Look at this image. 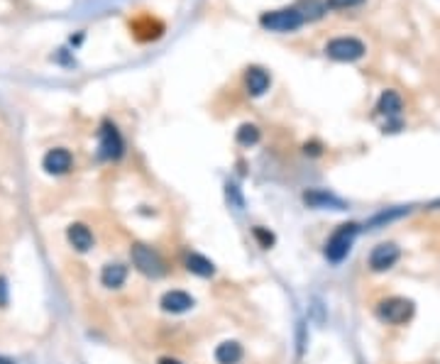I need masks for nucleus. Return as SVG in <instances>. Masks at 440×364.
I'll return each instance as SVG.
<instances>
[{"label":"nucleus","mask_w":440,"mask_h":364,"mask_svg":"<svg viewBox=\"0 0 440 364\" xmlns=\"http://www.w3.org/2000/svg\"><path fill=\"white\" fill-rule=\"evenodd\" d=\"M98 147H100V157L103 159H118L125 149V142H122L120 133H118L116 125L110 122H103L98 130Z\"/></svg>","instance_id":"423d86ee"},{"label":"nucleus","mask_w":440,"mask_h":364,"mask_svg":"<svg viewBox=\"0 0 440 364\" xmlns=\"http://www.w3.org/2000/svg\"><path fill=\"white\" fill-rule=\"evenodd\" d=\"M237 142H240L242 147H252V144L259 142V130L254 125H242L240 130H237Z\"/></svg>","instance_id":"dca6fc26"},{"label":"nucleus","mask_w":440,"mask_h":364,"mask_svg":"<svg viewBox=\"0 0 440 364\" xmlns=\"http://www.w3.org/2000/svg\"><path fill=\"white\" fill-rule=\"evenodd\" d=\"M377 111L382 113V115L386 117H396L399 113L404 111V100L402 95L396 93V91H384V93L380 95V103H377Z\"/></svg>","instance_id":"4468645a"},{"label":"nucleus","mask_w":440,"mask_h":364,"mask_svg":"<svg viewBox=\"0 0 440 364\" xmlns=\"http://www.w3.org/2000/svg\"><path fill=\"white\" fill-rule=\"evenodd\" d=\"M362 3L364 0H328V8H333V10H347V8H358Z\"/></svg>","instance_id":"a211bd4d"},{"label":"nucleus","mask_w":440,"mask_h":364,"mask_svg":"<svg viewBox=\"0 0 440 364\" xmlns=\"http://www.w3.org/2000/svg\"><path fill=\"white\" fill-rule=\"evenodd\" d=\"M162 308H164L166 313H186V310L193 308V296L186 291H179V288L166 291L164 296H162Z\"/></svg>","instance_id":"1a4fd4ad"},{"label":"nucleus","mask_w":440,"mask_h":364,"mask_svg":"<svg viewBox=\"0 0 440 364\" xmlns=\"http://www.w3.org/2000/svg\"><path fill=\"white\" fill-rule=\"evenodd\" d=\"M130 257H132V264H135V269L142 271L144 276H152V279H157V276L164 274V260H162L160 254L154 252L152 247H147V244H132L130 249Z\"/></svg>","instance_id":"20e7f679"},{"label":"nucleus","mask_w":440,"mask_h":364,"mask_svg":"<svg viewBox=\"0 0 440 364\" xmlns=\"http://www.w3.org/2000/svg\"><path fill=\"white\" fill-rule=\"evenodd\" d=\"M8 304V286H6V282L0 279V306H6Z\"/></svg>","instance_id":"aec40b11"},{"label":"nucleus","mask_w":440,"mask_h":364,"mask_svg":"<svg viewBox=\"0 0 440 364\" xmlns=\"http://www.w3.org/2000/svg\"><path fill=\"white\" fill-rule=\"evenodd\" d=\"M245 83H248V91H250L252 95H262V93H267V91H270L272 78H270V73L264 71V69L252 67V69H248V76H245Z\"/></svg>","instance_id":"9b49d317"},{"label":"nucleus","mask_w":440,"mask_h":364,"mask_svg":"<svg viewBox=\"0 0 440 364\" xmlns=\"http://www.w3.org/2000/svg\"><path fill=\"white\" fill-rule=\"evenodd\" d=\"M355 238H358V225H355V223H345V225H340L328 240H325V249H323L325 260L333 262V264L342 262L347 254H350Z\"/></svg>","instance_id":"f257e3e1"},{"label":"nucleus","mask_w":440,"mask_h":364,"mask_svg":"<svg viewBox=\"0 0 440 364\" xmlns=\"http://www.w3.org/2000/svg\"><path fill=\"white\" fill-rule=\"evenodd\" d=\"M306 23V15L296 8H284V10H272L264 12L259 17V25L270 32H294Z\"/></svg>","instance_id":"f03ea898"},{"label":"nucleus","mask_w":440,"mask_h":364,"mask_svg":"<svg viewBox=\"0 0 440 364\" xmlns=\"http://www.w3.org/2000/svg\"><path fill=\"white\" fill-rule=\"evenodd\" d=\"M186 269L191 271V274H198V276H213L215 274V266L210 260H206L204 254H188L186 257Z\"/></svg>","instance_id":"2eb2a0df"},{"label":"nucleus","mask_w":440,"mask_h":364,"mask_svg":"<svg viewBox=\"0 0 440 364\" xmlns=\"http://www.w3.org/2000/svg\"><path fill=\"white\" fill-rule=\"evenodd\" d=\"M377 313H380V318L384 320V323H389V326H404V323H408V320L413 318V301L402 296L384 298L380 304V308H377Z\"/></svg>","instance_id":"7ed1b4c3"},{"label":"nucleus","mask_w":440,"mask_h":364,"mask_svg":"<svg viewBox=\"0 0 440 364\" xmlns=\"http://www.w3.org/2000/svg\"><path fill=\"white\" fill-rule=\"evenodd\" d=\"M42 166H44V171H47V174L61 177V174H66V171H72L74 157H72V152H69V149H64V147L50 149V152L44 155Z\"/></svg>","instance_id":"6e6552de"},{"label":"nucleus","mask_w":440,"mask_h":364,"mask_svg":"<svg viewBox=\"0 0 440 364\" xmlns=\"http://www.w3.org/2000/svg\"><path fill=\"white\" fill-rule=\"evenodd\" d=\"M160 364H182V362H179V359H171V357H162Z\"/></svg>","instance_id":"412c9836"},{"label":"nucleus","mask_w":440,"mask_h":364,"mask_svg":"<svg viewBox=\"0 0 440 364\" xmlns=\"http://www.w3.org/2000/svg\"><path fill=\"white\" fill-rule=\"evenodd\" d=\"M242 359V345L235 340L220 342L215 348V362L218 364H237Z\"/></svg>","instance_id":"ddd939ff"},{"label":"nucleus","mask_w":440,"mask_h":364,"mask_svg":"<svg viewBox=\"0 0 440 364\" xmlns=\"http://www.w3.org/2000/svg\"><path fill=\"white\" fill-rule=\"evenodd\" d=\"M399 257H402V249L396 247L394 242H382L369 252V269L389 271L399 262Z\"/></svg>","instance_id":"0eeeda50"},{"label":"nucleus","mask_w":440,"mask_h":364,"mask_svg":"<svg viewBox=\"0 0 440 364\" xmlns=\"http://www.w3.org/2000/svg\"><path fill=\"white\" fill-rule=\"evenodd\" d=\"M303 198H306V203H311V205H323V203L340 205V201L333 198V196H328V194H306Z\"/></svg>","instance_id":"f3484780"},{"label":"nucleus","mask_w":440,"mask_h":364,"mask_svg":"<svg viewBox=\"0 0 440 364\" xmlns=\"http://www.w3.org/2000/svg\"><path fill=\"white\" fill-rule=\"evenodd\" d=\"M127 279V266H122L120 262H113V264H105L100 271V282L105 288H120Z\"/></svg>","instance_id":"f8f14e48"},{"label":"nucleus","mask_w":440,"mask_h":364,"mask_svg":"<svg viewBox=\"0 0 440 364\" xmlns=\"http://www.w3.org/2000/svg\"><path fill=\"white\" fill-rule=\"evenodd\" d=\"M254 238L259 240V244H262V247H272V244H274V235H272V232H267L264 227H254Z\"/></svg>","instance_id":"6ab92c4d"},{"label":"nucleus","mask_w":440,"mask_h":364,"mask_svg":"<svg viewBox=\"0 0 440 364\" xmlns=\"http://www.w3.org/2000/svg\"><path fill=\"white\" fill-rule=\"evenodd\" d=\"M66 238H69L72 247L78 249V252H88V249L94 247V232L88 230L83 223H74V225L66 230Z\"/></svg>","instance_id":"9d476101"},{"label":"nucleus","mask_w":440,"mask_h":364,"mask_svg":"<svg viewBox=\"0 0 440 364\" xmlns=\"http://www.w3.org/2000/svg\"><path fill=\"white\" fill-rule=\"evenodd\" d=\"M364 52H367V47L355 37H336L325 47V54L336 61H358L364 56Z\"/></svg>","instance_id":"39448f33"}]
</instances>
